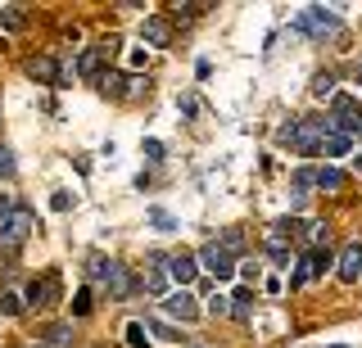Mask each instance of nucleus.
<instances>
[{
    "mask_svg": "<svg viewBox=\"0 0 362 348\" xmlns=\"http://www.w3.org/2000/svg\"><path fill=\"white\" fill-rule=\"evenodd\" d=\"M145 159L158 163V159H163V145H158V140H145Z\"/></svg>",
    "mask_w": 362,
    "mask_h": 348,
    "instance_id": "obj_34",
    "label": "nucleus"
},
{
    "mask_svg": "<svg viewBox=\"0 0 362 348\" xmlns=\"http://www.w3.org/2000/svg\"><path fill=\"white\" fill-rule=\"evenodd\" d=\"M313 95H335V73H317L313 77Z\"/></svg>",
    "mask_w": 362,
    "mask_h": 348,
    "instance_id": "obj_24",
    "label": "nucleus"
},
{
    "mask_svg": "<svg viewBox=\"0 0 362 348\" xmlns=\"http://www.w3.org/2000/svg\"><path fill=\"white\" fill-rule=\"evenodd\" d=\"M32 227H37V212L28 204H14L5 217H0V249H18V244L32 235Z\"/></svg>",
    "mask_w": 362,
    "mask_h": 348,
    "instance_id": "obj_3",
    "label": "nucleus"
},
{
    "mask_svg": "<svg viewBox=\"0 0 362 348\" xmlns=\"http://www.w3.org/2000/svg\"><path fill=\"white\" fill-rule=\"evenodd\" d=\"M335 348H344V344H335Z\"/></svg>",
    "mask_w": 362,
    "mask_h": 348,
    "instance_id": "obj_36",
    "label": "nucleus"
},
{
    "mask_svg": "<svg viewBox=\"0 0 362 348\" xmlns=\"http://www.w3.org/2000/svg\"><path fill=\"white\" fill-rule=\"evenodd\" d=\"M308 186H317V167H299V172H294V190L308 195Z\"/></svg>",
    "mask_w": 362,
    "mask_h": 348,
    "instance_id": "obj_22",
    "label": "nucleus"
},
{
    "mask_svg": "<svg viewBox=\"0 0 362 348\" xmlns=\"http://www.w3.org/2000/svg\"><path fill=\"white\" fill-rule=\"evenodd\" d=\"M122 82H127L122 73H105V91L109 95H127V86H122Z\"/></svg>",
    "mask_w": 362,
    "mask_h": 348,
    "instance_id": "obj_26",
    "label": "nucleus"
},
{
    "mask_svg": "<svg viewBox=\"0 0 362 348\" xmlns=\"http://www.w3.org/2000/svg\"><path fill=\"white\" fill-rule=\"evenodd\" d=\"M50 208L54 212H68V208H73V195H68V190H54V195H50Z\"/></svg>",
    "mask_w": 362,
    "mask_h": 348,
    "instance_id": "obj_31",
    "label": "nucleus"
},
{
    "mask_svg": "<svg viewBox=\"0 0 362 348\" xmlns=\"http://www.w3.org/2000/svg\"><path fill=\"white\" fill-rule=\"evenodd\" d=\"M145 289H150V294H163V289H168V258H150V276H145Z\"/></svg>",
    "mask_w": 362,
    "mask_h": 348,
    "instance_id": "obj_13",
    "label": "nucleus"
},
{
    "mask_svg": "<svg viewBox=\"0 0 362 348\" xmlns=\"http://www.w3.org/2000/svg\"><path fill=\"white\" fill-rule=\"evenodd\" d=\"M86 312H90V294H86V289H82V294L73 299V317H86Z\"/></svg>",
    "mask_w": 362,
    "mask_h": 348,
    "instance_id": "obj_33",
    "label": "nucleus"
},
{
    "mask_svg": "<svg viewBox=\"0 0 362 348\" xmlns=\"http://www.w3.org/2000/svg\"><path fill=\"white\" fill-rule=\"evenodd\" d=\"M163 312H168V317H177V321H195L199 317L195 294H190V289H173V294L163 299Z\"/></svg>",
    "mask_w": 362,
    "mask_h": 348,
    "instance_id": "obj_8",
    "label": "nucleus"
},
{
    "mask_svg": "<svg viewBox=\"0 0 362 348\" xmlns=\"http://www.w3.org/2000/svg\"><path fill=\"white\" fill-rule=\"evenodd\" d=\"M50 303H59V276L45 272V276H32V285L23 289V308H50Z\"/></svg>",
    "mask_w": 362,
    "mask_h": 348,
    "instance_id": "obj_5",
    "label": "nucleus"
},
{
    "mask_svg": "<svg viewBox=\"0 0 362 348\" xmlns=\"http://www.w3.org/2000/svg\"><path fill=\"white\" fill-rule=\"evenodd\" d=\"M199 267H204L209 276H218V280H231V276H235V253H226L218 240H209V244L199 249Z\"/></svg>",
    "mask_w": 362,
    "mask_h": 348,
    "instance_id": "obj_6",
    "label": "nucleus"
},
{
    "mask_svg": "<svg viewBox=\"0 0 362 348\" xmlns=\"http://www.w3.org/2000/svg\"><path fill=\"white\" fill-rule=\"evenodd\" d=\"M218 244H222L226 253H235V249H240V244H245V231H240V227H231V231H226V235H222Z\"/></svg>",
    "mask_w": 362,
    "mask_h": 348,
    "instance_id": "obj_25",
    "label": "nucleus"
},
{
    "mask_svg": "<svg viewBox=\"0 0 362 348\" xmlns=\"http://www.w3.org/2000/svg\"><path fill=\"white\" fill-rule=\"evenodd\" d=\"M331 118H299L294 122V136H290V150L303 154V159H313V154H322L326 136H331Z\"/></svg>",
    "mask_w": 362,
    "mask_h": 348,
    "instance_id": "obj_2",
    "label": "nucleus"
},
{
    "mask_svg": "<svg viewBox=\"0 0 362 348\" xmlns=\"http://www.w3.org/2000/svg\"><path fill=\"white\" fill-rule=\"evenodd\" d=\"M335 28H339V14L326 9V5H308V9L294 14V32H308V37H326V32H335Z\"/></svg>",
    "mask_w": 362,
    "mask_h": 348,
    "instance_id": "obj_4",
    "label": "nucleus"
},
{
    "mask_svg": "<svg viewBox=\"0 0 362 348\" xmlns=\"http://www.w3.org/2000/svg\"><path fill=\"white\" fill-rule=\"evenodd\" d=\"M317 186H322V190H344V186H349V176L339 172V167L326 163V167H317Z\"/></svg>",
    "mask_w": 362,
    "mask_h": 348,
    "instance_id": "obj_15",
    "label": "nucleus"
},
{
    "mask_svg": "<svg viewBox=\"0 0 362 348\" xmlns=\"http://www.w3.org/2000/svg\"><path fill=\"white\" fill-rule=\"evenodd\" d=\"M0 23H5V28H23V9L18 5H5V9H0Z\"/></svg>",
    "mask_w": 362,
    "mask_h": 348,
    "instance_id": "obj_28",
    "label": "nucleus"
},
{
    "mask_svg": "<svg viewBox=\"0 0 362 348\" xmlns=\"http://www.w3.org/2000/svg\"><path fill=\"white\" fill-rule=\"evenodd\" d=\"M209 5H195V0H186V5H177V18H195V14H204Z\"/></svg>",
    "mask_w": 362,
    "mask_h": 348,
    "instance_id": "obj_32",
    "label": "nucleus"
},
{
    "mask_svg": "<svg viewBox=\"0 0 362 348\" xmlns=\"http://www.w3.org/2000/svg\"><path fill=\"white\" fill-rule=\"evenodd\" d=\"M335 258H331V249H313L308 258H303L299 267H294V276H290V285H308V280H317L326 272V267H331Z\"/></svg>",
    "mask_w": 362,
    "mask_h": 348,
    "instance_id": "obj_7",
    "label": "nucleus"
},
{
    "mask_svg": "<svg viewBox=\"0 0 362 348\" xmlns=\"http://www.w3.org/2000/svg\"><path fill=\"white\" fill-rule=\"evenodd\" d=\"M0 312H5V317H18V312H28V308H23V294L5 289V294H0Z\"/></svg>",
    "mask_w": 362,
    "mask_h": 348,
    "instance_id": "obj_18",
    "label": "nucleus"
},
{
    "mask_svg": "<svg viewBox=\"0 0 362 348\" xmlns=\"http://www.w3.org/2000/svg\"><path fill=\"white\" fill-rule=\"evenodd\" d=\"M168 276H173L181 289L195 285V276H199V258H195V253H177V258H168Z\"/></svg>",
    "mask_w": 362,
    "mask_h": 348,
    "instance_id": "obj_9",
    "label": "nucleus"
},
{
    "mask_svg": "<svg viewBox=\"0 0 362 348\" xmlns=\"http://www.w3.org/2000/svg\"><path fill=\"white\" fill-rule=\"evenodd\" d=\"M249 303H254V289H235L231 294V317L235 321H249Z\"/></svg>",
    "mask_w": 362,
    "mask_h": 348,
    "instance_id": "obj_17",
    "label": "nucleus"
},
{
    "mask_svg": "<svg viewBox=\"0 0 362 348\" xmlns=\"http://www.w3.org/2000/svg\"><path fill=\"white\" fill-rule=\"evenodd\" d=\"M86 272H90V280H100V285L109 289V299H132V294H136V276H132L122 263H113V258L90 253Z\"/></svg>",
    "mask_w": 362,
    "mask_h": 348,
    "instance_id": "obj_1",
    "label": "nucleus"
},
{
    "mask_svg": "<svg viewBox=\"0 0 362 348\" xmlns=\"http://www.w3.org/2000/svg\"><path fill=\"white\" fill-rule=\"evenodd\" d=\"M77 73H82V77H95V73H100V50H82V59H77Z\"/></svg>",
    "mask_w": 362,
    "mask_h": 348,
    "instance_id": "obj_20",
    "label": "nucleus"
},
{
    "mask_svg": "<svg viewBox=\"0 0 362 348\" xmlns=\"http://www.w3.org/2000/svg\"><path fill=\"white\" fill-rule=\"evenodd\" d=\"M145 330H150V335H158V340H173V344L181 340V335L173 330V325H168V321H158V317H154V321H145Z\"/></svg>",
    "mask_w": 362,
    "mask_h": 348,
    "instance_id": "obj_23",
    "label": "nucleus"
},
{
    "mask_svg": "<svg viewBox=\"0 0 362 348\" xmlns=\"http://www.w3.org/2000/svg\"><path fill=\"white\" fill-rule=\"evenodd\" d=\"M267 258L276 267H290V244H267Z\"/></svg>",
    "mask_w": 362,
    "mask_h": 348,
    "instance_id": "obj_27",
    "label": "nucleus"
},
{
    "mask_svg": "<svg viewBox=\"0 0 362 348\" xmlns=\"http://www.w3.org/2000/svg\"><path fill=\"white\" fill-rule=\"evenodd\" d=\"M28 348H41V344H28Z\"/></svg>",
    "mask_w": 362,
    "mask_h": 348,
    "instance_id": "obj_35",
    "label": "nucleus"
},
{
    "mask_svg": "<svg viewBox=\"0 0 362 348\" xmlns=\"http://www.w3.org/2000/svg\"><path fill=\"white\" fill-rule=\"evenodd\" d=\"M141 37L150 41V46H168V41H173V23H168L163 14H150V18L141 23Z\"/></svg>",
    "mask_w": 362,
    "mask_h": 348,
    "instance_id": "obj_12",
    "label": "nucleus"
},
{
    "mask_svg": "<svg viewBox=\"0 0 362 348\" xmlns=\"http://www.w3.org/2000/svg\"><path fill=\"white\" fill-rule=\"evenodd\" d=\"M150 222H154V231H177V227H181V222H177L168 208H150Z\"/></svg>",
    "mask_w": 362,
    "mask_h": 348,
    "instance_id": "obj_19",
    "label": "nucleus"
},
{
    "mask_svg": "<svg viewBox=\"0 0 362 348\" xmlns=\"http://www.w3.org/2000/svg\"><path fill=\"white\" fill-rule=\"evenodd\" d=\"M335 272H339V280H344V285H354V280H362V244H349L344 253L335 258Z\"/></svg>",
    "mask_w": 362,
    "mask_h": 348,
    "instance_id": "obj_11",
    "label": "nucleus"
},
{
    "mask_svg": "<svg viewBox=\"0 0 362 348\" xmlns=\"http://www.w3.org/2000/svg\"><path fill=\"white\" fill-rule=\"evenodd\" d=\"M209 312H213V317H226V312H231V294H213L209 299Z\"/></svg>",
    "mask_w": 362,
    "mask_h": 348,
    "instance_id": "obj_29",
    "label": "nucleus"
},
{
    "mask_svg": "<svg viewBox=\"0 0 362 348\" xmlns=\"http://www.w3.org/2000/svg\"><path fill=\"white\" fill-rule=\"evenodd\" d=\"M349 150H354V136H344V131H331V136H326V145H322L326 159H339V154H349Z\"/></svg>",
    "mask_w": 362,
    "mask_h": 348,
    "instance_id": "obj_14",
    "label": "nucleus"
},
{
    "mask_svg": "<svg viewBox=\"0 0 362 348\" xmlns=\"http://www.w3.org/2000/svg\"><path fill=\"white\" fill-rule=\"evenodd\" d=\"M18 172V163H14V154H9L5 150V145H0V176H5V181H9V176H14Z\"/></svg>",
    "mask_w": 362,
    "mask_h": 348,
    "instance_id": "obj_30",
    "label": "nucleus"
},
{
    "mask_svg": "<svg viewBox=\"0 0 362 348\" xmlns=\"http://www.w3.org/2000/svg\"><path fill=\"white\" fill-rule=\"evenodd\" d=\"M127 344H132V348H145V344H150V330H145V321H132V325H127Z\"/></svg>",
    "mask_w": 362,
    "mask_h": 348,
    "instance_id": "obj_21",
    "label": "nucleus"
},
{
    "mask_svg": "<svg viewBox=\"0 0 362 348\" xmlns=\"http://www.w3.org/2000/svg\"><path fill=\"white\" fill-rule=\"evenodd\" d=\"M28 77L32 82H50V86H68V77L59 73V64H54L50 54H37V59L28 64Z\"/></svg>",
    "mask_w": 362,
    "mask_h": 348,
    "instance_id": "obj_10",
    "label": "nucleus"
},
{
    "mask_svg": "<svg viewBox=\"0 0 362 348\" xmlns=\"http://www.w3.org/2000/svg\"><path fill=\"white\" fill-rule=\"evenodd\" d=\"M68 340H73V321H54L50 330H45V344L50 348H64Z\"/></svg>",
    "mask_w": 362,
    "mask_h": 348,
    "instance_id": "obj_16",
    "label": "nucleus"
}]
</instances>
